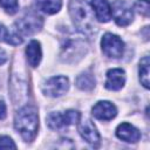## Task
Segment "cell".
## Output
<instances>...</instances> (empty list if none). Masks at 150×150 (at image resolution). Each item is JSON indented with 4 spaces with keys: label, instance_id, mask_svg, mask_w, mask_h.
Returning <instances> with one entry per match:
<instances>
[{
    "label": "cell",
    "instance_id": "6da1fadb",
    "mask_svg": "<svg viewBox=\"0 0 150 150\" xmlns=\"http://www.w3.org/2000/svg\"><path fill=\"white\" fill-rule=\"evenodd\" d=\"M68 8L74 26L80 33L93 36L97 32L94 11L86 0H70Z\"/></svg>",
    "mask_w": 150,
    "mask_h": 150
},
{
    "label": "cell",
    "instance_id": "7a4b0ae2",
    "mask_svg": "<svg viewBox=\"0 0 150 150\" xmlns=\"http://www.w3.org/2000/svg\"><path fill=\"white\" fill-rule=\"evenodd\" d=\"M88 46L84 38L74 32L66 30L61 36V53L60 57L66 63H74L80 61L87 53Z\"/></svg>",
    "mask_w": 150,
    "mask_h": 150
},
{
    "label": "cell",
    "instance_id": "3957f363",
    "mask_svg": "<svg viewBox=\"0 0 150 150\" xmlns=\"http://www.w3.org/2000/svg\"><path fill=\"white\" fill-rule=\"evenodd\" d=\"M14 127L25 141H33L39 127V116L36 109L32 105L21 108L15 115Z\"/></svg>",
    "mask_w": 150,
    "mask_h": 150
},
{
    "label": "cell",
    "instance_id": "277c9868",
    "mask_svg": "<svg viewBox=\"0 0 150 150\" xmlns=\"http://www.w3.org/2000/svg\"><path fill=\"white\" fill-rule=\"evenodd\" d=\"M81 115L77 110H67L64 112H50L47 117V124L53 130H59L64 127L75 124L80 121Z\"/></svg>",
    "mask_w": 150,
    "mask_h": 150
},
{
    "label": "cell",
    "instance_id": "5b68a950",
    "mask_svg": "<svg viewBox=\"0 0 150 150\" xmlns=\"http://www.w3.org/2000/svg\"><path fill=\"white\" fill-rule=\"evenodd\" d=\"M101 46H102L103 53L108 57L118 59L123 55L124 42L122 41V39H120V36H117L112 33H105L102 36Z\"/></svg>",
    "mask_w": 150,
    "mask_h": 150
},
{
    "label": "cell",
    "instance_id": "8992f818",
    "mask_svg": "<svg viewBox=\"0 0 150 150\" xmlns=\"http://www.w3.org/2000/svg\"><path fill=\"white\" fill-rule=\"evenodd\" d=\"M42 23L43 21L41 16L34 13H29L20 18L15 25H16V29L19 33L23 35H30V34L39 32L42 27Z\"/></svg>",
    "mask_w": 150,
    "mask_h": 150
},
{
    "label": "cell",
    "instance_id": "52a82bcc",
    "mask_svg": "<svg viewBox=\"0 0 150 150\" xmlns=\"http://www.w3.org/2000/svg\"><path fill=\"white\" fill-rule=\"evenodd\" d=\"M69 88V80L66 76H54L50 77L42 88L45 95L50 97H59L63 95Z\"/></svg>",
    "mask_w": 150,
    "mask_h": 150
},
{
    "label": "cell",
    "instance_id": "ba28073f",
    "mask_svg": "<svg viewBox=\"0 0 150 150\" xmlns=\"http://www.w3.org/2000/svg\"><path fill=\"white\" fill-rule=\"evenodd\" d=\"M111 15L114 16L116 23L121 27L128 26L134 19V13H132L131 7L123 0H116L112 4Z\"/></svg>",
    "mask_w": 150,
    "mask_h": 150
},
{
    "label": "cell",
    "instance_id": "9c48e42d",
    "mask_svg": "<svg viewBox=\"0 0 150 150\" xmlns=\"http://www.w3.org/2000/svg\"><path fill=\"white\" fill-rule=\"evenodd\" d=\"M77 123H79L77 129H79V134L81 135V137L87 143L93 145L94 148H97L101 143V137H100V134H98L96 127L94 125V123L88 118H86L83 121H79Z\"/></svg>",
    "mask_w": 150,
    "mask_h": 150
},
{
    "label": "cell",
    "instance_id": "30bf717a",
    "mask_svg": "<svg viewBox=\"0 0 150 150\" xmlns=\"http://www.w3.org/2000/svg\"><path fill=\"white\" fill-rule=\"evenodd\" d=\"M91 111H93V116L97 120H101V121H110L117 115L116 107L109 101L97 102L93 107Z\"/></svg>",
    "mask_w": 150,
    "mask_h": 150
},
{
    "label": "cell",
    "instance_id": "8fae6325",
    "mask_svg": "<svg viewBox=\"0 0 150 150\" xmlns=\"http://www.w3.org/2000/svg\"><path fill=\"white\" fill-rule=\"evenodd\" d=\"M125 83V73L121 68H112L107 73L105 88L109 90H120Z\"/></svg>",
    "mask_w": 150,
    "mask_h": 150
},
{
    "label": "cell",
    "instance_id": "7c38bea8",
    "mask_svg": "<svg viewBox=\"0 0 150 150\" xmlns=\"http://www.w3.org/2000/svg\"><path fill=\"white\" fill-rule=\"evenodd\" d=\"M116 136L128 143H136L141 138V132L137 128L131 125L130 123H121L116 129Z\"/></svg>",
    "mask_w": 150,
    "mask_h": 150
},
{
    "label": "cell",
    "instance_id": "4fadbf2b",
    "mask_svg": "<svg viewBox=\"0 0 150 150\" xmlns=\"http://www.w3.org/2000/svg\"><path fill=\"white\" fill-rule=\"evenodd\" d=\"M91 7L100 22H108L111 19V7L108 0H91Z\"/></svg>",
    "mask_w": 150,
    "mask_h": 150
},
{
    "label": "cell",
    "instance_id": "5bb4252c",
    "mask_svg": "<svg viewBox=\"0 0 150 150\" xmlns=\"http://www.w3.org/2000/svg\"><path fill=\"white\" fill-rule=\"evenodd\" d=\"M26 55H27V60H28V63L32 66V67H36L40 61H41V47H40V43L36 41V40H33L28 43L27 48H26Z\"/></svg>",
    "mask_w": 150,
    "mask_h": 150
},
{
    "label": "cell",
    "instance_id": "9a60e30c",
    "mask_svg": "<svg viewBox=\"0 0 150 150\" xmlns=\"http://www.w3.org/2000/svg\"><path fill=\"white\" fill-rule=\"evenodd\" d=\"M36 5L40 11L47 14H54L60 11L62 1L61 0H38Z\"/></svg>",
    "mask_w": 150,
    "mask_h": 150
},
{
    "label": "cell",
    "instance_id": "2e32d148",
    "mask_svg": "<svg viewBox=\"0 0 150 150\" xmlns=\"http://www.w3.org/2000/svg\"><path fill=\"white\" fill-rule=\"evenodd\" d=\"M76 86L77 88H80L81 90H91L95 87V77L90 71H86L81 75H79V77L76 79Z\"/></svg>",
    "mask_w": 150,
    "mask_h": 150
},
{
    "label": "cell",
    "instance_id": "e0dca14e",
    "mask_svg": "<svg viewBox=\"0 0 150 150\" xmlns=\"http://www.w3.org/2000/svg\"><path fill=\"white\" fill-rule=\"evenodd\" d=\"M149 56H144L139 62V81L148 89L149 88Z\"/></svg>",
    "mask_w": 150,
    "mask_h": 150
},
{
    "label": "cell",
    "instance_id": "ac0fdd59",
    "mask_svg": "<svg viewBox=\"0 0 150 150\" xmlns=\"http://www.w3.org/2000/svg\"><path fill=\"white\" fill-rule=\"evenodd\" d=\"M0 41H5L7 43L15 46V45H20L22 42V38H20L18 34L9 33L5 26L0 25Z\"/></svg>",
    "mask_w": 150,
    "mask_h": 150
},
{
    "label": "cell",
    "instance_id": "d6986e66",
    "mask_svg": "<svg viewBox=\"0 0 150 150\" xmlns=\"http://www.w3.org/2000/svg\"><path fill=\"white\" fill-rule=\"evenodd\" d=\"M0 7H2L9 14H14L19 8L18 0H0Z\"/></svg>",
    "mask_w": 150,
    "mask_h": 150
},
{
    "label": "cell",
    "instance_id": "ffe728a7",
    "mask_svg": "<svg viewBox=\"0 0 150 150\" xmlns=\"http://www.w3.org/2000/svg\"><path fill=\"white\" fill-rule=\"evenodd\" d=\"M135 9L144 16H149V1L148 0H137L135 2Z\"/></svg>",
    "mask_w": 150,
    "mask_h": 150
},
{
    "label": "cell",
    "instance_id": "44dd1931",
    "mask_svg": "<svg viewBox=\"0 0 150 150\" xmlns=\"http://www.w3.org/2000/svg\"><path fill=\"white\" fill-rule=\"evenodd\" d=\"M16 149L15 143L12 141L8 136H1L0 137V149Z\"/></svg>",
    "mask_w": 150,
    "mask_h": 150
},
{
    "label": "cell",
    "instance_id": "7402d4cb",
    "mask_svg": "<svg viewBox=\"0 0 150 150\" xmlns=\"http://www.w3.org/2000/svg\"><path fill=\"white\" fill-rule=\"evenodd\" d=\"M6 117V104L0 101V120H4Z\"/></svg>",
    "mask_w": 150,
    "mask_h": 150
},
{
    "label": "cell",
    "instance_id": "603a6c76",
    "mask_svg": "<svg viewBox=\"0 0 150 150\" xmlns=\"http://www.w3.org/2000/svg\"><path fill=\"white\" fill-rule=\"evenodd\" d=\"M6 60H7L6 54H5L2 50H0V64H4V63L6 62Z\"/></svg>",
    "mask_w": 150,
    "mask_h": 150
}]
</instances>
